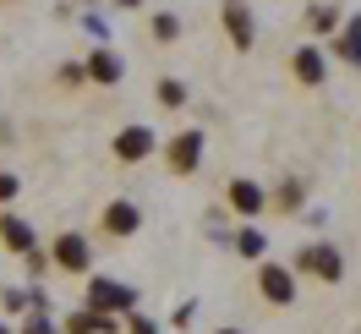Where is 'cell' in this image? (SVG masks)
<instances>
[{"instance_id":"277c9868","label":"cell","mask_w":361,"mask_h":334,"mask_svg":"<svg viewBox=\"0 0 361 334\" xmlns=\"http://www.w3.org/2000/svg\"><path fill=\"white\" fill-rule=\"evenodd\" d=\"M148 154H154V132L148 126H126V132L115 137V159L132 165V159H148Z\"/></svg>"},{"instance_id":"44dd1931","label":"cell","mask_w":361,"mask_h":334,"mask_svg":"<svg viewBox=\"0 0 361 334\" xmlns=\"http://www.w3.org/2000/svg\"><path fill=\"white\" fill-rule=\"evenodd\" d=\"M0 334H11V329H6V323H0Z\"/></svg>"},{"instance_id":"7402d4cb","label":"cell","mask_w":361,"mask_h":334,"mask_svg":"<svg viewBox=\"0 0 361 334\" xmlns=\"http://www.w3.org/2000/svg\"><path fill=\"white\" fill-rule=\"evenodd\" d=\"M126 6H137V0H126Z\"/></svg>"},{"instance_id":"ffe728a7","label":"cell","mask_w":361,"mask_h":334,"mask_svg":"<svg viewBox=\"0 0 361 334\" xmlns=\"http://www.w3.org/2000/svg\"><path fill=\"white\" fill-rule=\"evenodd\" d=\"M219 334H241V329H219Z\"/></svg>"},{"instance_id":"7c38bea8","label":"cell","mask_w":361,"mask_h":334,"mask_svg":"<svg viewBox=\"0 0 361 334\" xmlns=\"http://www.w3.org/2000/svg\"><path fill=\"white\" fill-rule=\"evenodd\" d=\"M88 77H99V83H115V77H121V61H115L110 49H99V55L88 61Z\"/></svg>"},{"instance_id":"2e32d148","label":"cell","mask_w":361,"mask_h":334,"mask_svg":"<svg viewBox=\"0 0 361 334\" xmlns=\"http://www.w3.org/2000/svg\"><path fill=\"white\" fill-rule=\"evenodd\" d=\"M235 246H241V252H247V258H263V236H257V230H241V236H235Z\"/></svg>"},{"instance_id":"ba28073f","label":"cell","mask_w":361,"mask_h":334,"mask_svg":"<svg viewBox=\"0 0 361 334\" xmlns=\"http://www.w3.org/2000/svg\"><path fill=\"white\" fill-rule=\"evenodd\" d=\"M225 28H230V39H235V49H252V11L241 6V0H225Z\"/></svg>"},{"instance_id":"5bb4252c","label":"cell","mask_w":361,"mask_h":334,"mask_svg":"<svg viewBox=\"0 0 361 334\" xmlns=\"http://www.w3.org/2000/svg\"><path fill=\"white\" fill-rule=\"evenodd\" d=\"M339 49H345V55H350V61L361 66V17H356L350 28H345V39H339Z\"/></svg>"},{"instance_id":"7a4b0ae2","label":"cell","mask_w":361,"mask_h":334,"mask_svg":"<svg viewBox=\"0 0 361 334\" xmlns=\"http://www.w3.org/2000/svg\"><path fill=\"white\" fill-rule=\"evenodd\" d=\"M295 263L307 268V274H317V280H339V274H345V263H339L334 246H301V258H295Z\"/></svg>"},{"instance_id":"9a60e30c","label":"cell","mask_w":361,"mask_h":334,"mask_svg":"<svg viewBox=\"0 0 361 334\" xmlns=\"http://www.w3.org/2000/svg\"><path fill=\"white\" fill-rule=\"evenodd\" d=\"M176 33H180V23L170 17V11H159V17H154V39H159V44H170Z\"/></svg>"},{"instance_id":"3957f363","label":"cell","mask_w":361,"mask_h":334,"mask_svg":"<svg viewBox=\"0 0 361 334\" xmlns=\"http://www.w3.org/2000/svg\"><path fill=\"white\" fill-rule=\"evenodd\" d=\"M197 154H203V132H180L176 143H170V170H176V176H192V170H197Z\"/></svg>"},{"instance_id":"d6986e66","label":"cell","mask_w":361,"mask_h":334,"mask_svg":"<svg viewBox=\"0 0 361 334\" xmlns=\"http://www.w3.org/2000/svg\"><path fill=\"white\" fill-rule=\"evenodd\" d=\"M27 334H49V318H33V323H27Z\"/></svg>"},{"instance_id":"ac0fdd59","label":"cell","mask_w":361,"mask_h":334,"mask_svg":"<svg viewBox=\"0 0 361 334\" xmlns=\"http://www.w3.org/2000/svg\"><path fill=\"white\" fill-rule=\"evenodd\" d=\"M17 198V176H0V203H11Z\"/></svg>"},{"instance_id":"30bf717a","label":"cell","mask_w":361,"mask_h":334,"mask_svg":"<svg viewBox=\"0 0 361 334\" xmlns=\"http://www.w3.org/2000/svg\"><path fill=\"white\" fill-rule=\"evenodd\" d=\"M0 236H6L11 252H33V230H27L23 220H0Z\"/></svg>"},{"instance_id":"52a82bcc","label":"cell","mask_w":361,"mask_h":334,"mask_svg":"<svg viewBox=\"0 0 361 334\" xmlns=\"http://www.w3.org/2000/svg\"><path fill=\"white\" fill-rule=\"evenodd\" d=\"M257 285H263V296H269V302H279V307H285V302L295 296V280H290V268H274V263H263Z\"/></svg>"},{"instance_id":"e0dca14e","label":"cell","mask_w":361,"mask_h":334,"mask_svg":"<svg viewBox=\"0 0 361 334\" xmlns=\"http://www.w3.org/2000/svg\"><path fill=\"white\" fill-rule=\"evenodd\" d=\"M307 23H312L317 33H329V28H334V11H329V6H317V11H312V17H307Z\"/></svg>"},{"instance_id":"9c48e42d","label":"cell","mask_w":361,"mask_h":334,"mask_svg":"<svg viewBox=\"0 0 361 334\" xmlns=\"http://www.w3.org/2000/svg\"><path fill=\"white\" fill-rule=\"evenodd\" d=\"M263 186H257V181H230V208H235V214H263Z\"/></svg>"},{"instance_id":"8992f818","label":"cell","mask_w":361,"mask_h":334,"mask_svg":"<svg viewBox=\"0 0 361 334\" xmlns=\"http://www.w3.org/2000/svg\"><path fill=\"white\" fill-rule=\"evenodd\" d=\"M137 225H142V214H137V203H110L104 208V236H137Z\"/></svg>"},{"instance_id":"8fae6325","label":"cell","mask_w":361,"mask_h":334,"mask_svg":"<svg viewBox=\"0 0 361 334\" xmlns=\"http://www.w3.org/2000/svg\"><path fill=\"white\" fill-rule=\"evenodd\" d=\"M295 77L301 83H323V55L317 49H295Z\"/></svg>"},{"instance_id":"5b68a950","label":"cell","mask_w":361,"mask_h":334,"mask_svg":"<svg viewBox=\"0 0 361 334\" xmlns=\"http://www.w3.org/2000/svg\"><path fill=\"white\" fill-rule=\"evenodd\" d=\"M55 263L71 268V274H88L93 252H88V241H82V236H61V241H55Z\"/></svg>"},{"instance_id":"4fadbf2b","label":"cell","mask_w":361,"mask_h":334,"mask_svg":"<svg viewBox=\"0 0 361 334\" xmlns=\"http://www.w3.org/2000/svg\"><path fill=\"white\" fill-rule=\"evenodd\" d=\"M159 105H164V110H180V105H186V88H180L176 77H164V83H159Z\"/></svg>"},{"instance_id":"6da1fadb","label":"cell","mask_w":361,"mask_h":334,"mask_svg":"<svg viewBox=\"0 0 361 334\" xmlns=\"http://www.w3.org/2000/svg\"><path fill=\"white\" fill-rule=\"evenodd\" d=\"M132 307V285H115V280H88V312H115Z\"/></svg>"}]
</instances>
